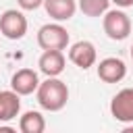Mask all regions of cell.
I'll return each instance as SVG.
<instances>
[{
  "instance_id": "ba28073f",
  "label": "cell",
  "mask_w": 133,
  "mask_h": 133,
  "mask_svg": "<svg viewBox=\"0 0 133 133\" xmlns=\"http://www.w3.org/2000/svg\"><path fill=\"white\" fill-rule=\"evenodd\" d=\"M39 85V77L33 69H19L10 79V89L19 96H31Z\"/></svg>"
},
{
  "instance_id": "e0dca14e",
  "label": "cell",
  "mask_w": 133,
  "mask_h": 133,
  "mask_svg": "<svg viewBox=\"0 0 133 133\" xmlns=\"http://www.w3.org/2000/svg\"><path fill=\"white\" fill-rule=\"evenodd\" d=\"M131 58H133V46H131Z\"/></svg>"
},
{
  "instance_id": "277c9868",
  "label": "cell",
  "mask_w": 133,
  "mask_h": 133,
  "mask_svg": "<svg viewBox=\"0 0 133 133\" xmlns=\"http://www.w3.org/2000/svg\"><path fill=\"white\" fill-rule=\"evenodd\" d=\"M0 33L6 37V39H23L25 33H27V19L21 10L17 8H8L0 15Z\"/></svg>"
},
{
  "instance_id": "8fae6325",
  "label": "cell",
  "mask_w": 133,
  "mask_h": 133,
  "mask_svg": "<svg viewBox=\"0 0 133 133\" xmlns=\"http://www.w3.org/2000/svg\"><path fill=\"white\" fill-rule=\"evenodd\" d=\"M19 112H21V96L12 89L0 91V123L17 118Z\"/></svg>"
},
{
  "instance_id": "9c48e42d",
  "label": "cell",
  "mask_w": 133,
  "mask_h": 133,
  "mask_svg": "<svg viewBox=\"0 0 133 133\" xmlns=\"http://www.w3.org/2000/svg\"><path fill=\"white\" fill-rule=\"evenodd\" d=\"M64 64L66 60H64L62 50H44L37 60V66L46 77H58L64 71Z\"/></svg>"
},
{
  "instance_id": "5b68a950",
  "label": "cell",
  "mask_w": 133,
  "mask_h": 133,
  "mask_svg": "<svg viewBox=\"0 0 133 133\" xmlns=\"http://www.w3.org/2000/svg\"><path fill=\"white\" fill-rule=\"evenodd\" d=\"M110 114L118 123H133V87H125L112 96Z\"/></svg>"
},
{
  "instance_id": "8992f818",
  "label": "cell",
  "mask_w": 133,
  "mask_h": 133,
  "mask_svg": "<svg viewBox=\"0 0 133 133\" xmlns=\"http://www.w3.org/2000/svg\"><path fill=\"white\" fill-rule=\"evenodd\" d=\"M69 60H71L75 66H79V69L87 71V69H89V66H94V64H96V60H98L96 46H94L89 39L75 42V44L69 48Z\"/></svg>"
},
{
  "instance_id": "52a82bcc",
  "label": "cell",
  "mask_w": 133,
  "mask_h": 133,
  "mask_svg": "<svg viewBox=\"0 0 133 133\" xmlns=\"http://www.w3.org/2000/svg\"><path fill=\"white\" fill-rule=\"evenodd\" d=\"M125 75H127V64L116 56H108L98 62V77L104 83H118L125 79Z\"/></svg>"
},
{
  "instance_id": "4fadbf2b",
  "label": "cell",
  "mask_w": 133,
  "mask_h": 133,
  "mask_svg": "<svg viewBox=\"0 0 133 133\" xmlns=\"http://www.w3.org/2000/svg\"><path fill=\"white\" fill-rule=\"evenodd\" d=\"M77 8L85 17H102L110 8V0H79Z\"/></svg>"
},
{
  "instance_id": "9a60e30c",
  "label": "cell",
  "mask_w": 133,
  "mask_h": 133,
  "mask_svg": "<svg viewBox=\"0 0 133 133\" xmlns=\"http://www.w3.org/2000/svg\"><path fill=\"white\" fill-rule=\"evenodd\" d=\"M112 4H116V8H129L133 6V0H110Z\"/></svg>"
},
{
  "instance_id": "2e32d148",
  "label": "cell",
  "mask_w": 133,
  "mask_h": 133,
  "mask_svg": "<svg viewBox=\"0 0 133 133\" xmlns=\"http://www.w3.org/2000/svg\"><path fill=\"white\" fill-rule=\"evenodd\" d=\"M0 133H15V129H12V127H6V125L0 123Z\"/></svg>"
},
{
  "instance_id": "30bf717a",
  "label": "cell",
  "mask_w": 133,
  "mask_h": 133,
  "mask_svg": "<svg viewBox=\"0 0 133 133\" xmlns=\"http://www.w3.org/2000/svg\"><path fill=\"white\" fill-rule=\"evenodd\" d=\"M44 8L50 19L62 23L75 17L77 12V0H44Z\"/></svg>"
},
{
  "instance_id": "5bb4252c",
  "label": "cell",
  "mask_w": 133,
  "mask_h": 133,
  "mask_svg": "<svg viewBox=\"0 0 133 133\" xmlns=\"http://www.w3.org/2000/svg\"><path fill=\"white\" fill-rule=\"evenodd\" d=\"M17 4L23 8V10H35L44 4V0H17Z\"/></svg>"
},
{
  "instance_id": "6da1fadb",
  "label": "cell",
  "mask_w": 133,
  "mask_h": 133,
  "mask_svg": "<svg viewBox=\"0 0 133 133\" xmlns=\"http://www.w3.org/2000/svg\"><path fill=\"white\" fill-rule=\"evenodd\" d=\"M35 96H37V104L44 110L58 112L69 102V87H66V83L62 79L48 77L46 81H39V85L35 89Z\"/></svg>"
},
{
  "instance_id": "7c38bea8",
  "label": "cell",
  "mask_w": 133,
  "mask_h": 133,
  "mask_svg": "<svg viewBox=\"0 0 133 133\" xmlns=\"http://www.w3.org/2000/svg\"><path fill=\"white\" fill-rule=\"evenodd\" d=\"M19 131L21 133H44L46 131V118L37 110H27L19 118Z\"/></svg>"
},
{
  "instance_id": "7a4b0ae2",
  "label": "cell",
  "mask_w": 133,
  "mask_h": 133,
  "mask_svg": "<svg viewBox=\"0 0 133 133\" xmlns=\"http://www.w3.org/2000/svg\"><path fill=\"white\" fill-rule=\"evenodd\" d=\"M102 27H104V33L110 39L123 42L131 33V19L123 8H112V10L108 8L102 15Z\"/></svg>"
},
{
  "instance_id": "3957f363",
  "label": "cell",
  "mask_w": 133,
  "mask_h": 133,
  "mask_svg": "<svg viewBox=\"0 0 133 133\" xmlns=\"http://www.w3.org/2000/svg\"><path fill=\"white\" fill-rule=\"evenodd\" d=\"M71 37L69 31L56 21V23H46L37 29V44L42 50H64L69 46Z\"/></svg>"
}]
</instances>
